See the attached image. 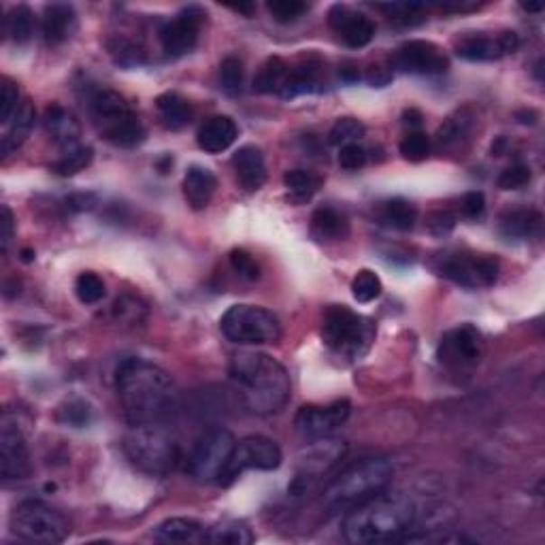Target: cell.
I'll list each match as a JSON object with an SVG mask.
<instances>
[{
  "instance_id": "cell-1",
  "label": "cell",
  "mask_w": 545,
  "mask_h": 545,
  "mask_svg": "<svg viewBox=\"0 0 545 545\" xmlns=\"http://www.w3.org/2000/svg\"><path fill=\"white\" fill-rule=\"evenodd\" d=\"M115 388L130 426L164 424L180 405L173 377L141 358L124 360L117 369Z\"/></svg>"
},
{
  "instance_id": "cell-2",
  "label": "cell",
  "mask_w": 545,
  "mask_h": 545,
  "mask_svg": "<svg viewBox=\"0 0 545 545\" xmlns=\"http://www.w3.org/2000/svg\"><path fill=\"white\" fill-rule=\"evenodd\" d=\"M230 379L247 411L275 416L288 405L292 382L282 363L263 352H239L230 360Z\"/></svg>"
},
{
  "instance_id": "cell-3",
  "label": "cell",
  "mask_w": 545,
  "mask_h": 545,
  "mask_svg": "<svg viewBox=\"0 0 545 545\" xmlns=\"http://www.w3.org/2000/svg\"><path fill=\"white\" fill-rule=\"evenodd\" d=\"M416 522V505L402 494L373 496L363 505L349 509L343 520V537L349 543H383L402 539Z\"/></svg>"
},
{
  "instance_id": "cell-4",
  "label": "cell",
  "mask_w": 545,
  "mask_h": 545,
  "mask_svg": "<svg viewBox=\"0 0 545 545\" xmlns=\"http://www.w3.org/2000/svg\"><path fill=\"white\" fill-rule=\"evenodd\" d=\"M393 466L383 458H365L341 471L328 488L324 490L322 503L328 513H341L363 505L373 496L386 493L393 482Z\"/></svg>"
},
{
  "instance_id": "cell-5",
  "label": "cell",
  "mask_w": 545,
  "mask_h": 545,
  "mask_svg": "<svg viewBox=\"0 0 545 545\" xmlns=\"http://www.w3.org/2000/svg\"><path fill=\"white\" fill-rule=\"evenodd\" d=\"M122 448L126 458L147 476H167L180 462V446L162 424L133 426Z\"/></svg>"
},
{
  "instance_id": "cell-6",
  "label": "cell",
  "mask_w": 545,
  "mask_h": 545,
  "mask_svg": "<svg viewBox=\"0 0 545 545\" xmlns=\"http://www.w3.org/2000/svg\"><path fill=\"white\" fill-rule=\"evenodd\" d=\"M373 319L360 316L346 305L326 307L322 318V341L330 352L346 360H360L375 341Z\"/></svg>"
},
{
  "instance_id": "cell-7",
  "label": "cell",
  "mask_w": 545,
  "mask_h": 545,
  "mask_svg": "<svg viewBox=\"0 0 545 545\" xmlns=\"http://www.w3.org/2000/svg\"><path fill=\"white\" fill-rule=\"evenodd\" d=\"M92 120L109 143L117 147H136L143 143L145 128L126 98L114 90H97L90 98Z\"/></svg>"
},
{
  "instance_id": "cell-8",
  "label": "cell",
  "mask_w": 545,
  "mask_h": 545,
  "mask_svg": "<svg viewBox=\"0 0 545 545\" xmlns=\"http://www.w3.org/2000/svg\"><path fill=\"white\" fill-rule=\"evenodd\" d=\"M228 341L239 346H266L282 339V322L275 313L258 305H233L220 319Z\"/></svg>"
},
{
  "instance_id": "cell-9",
  "label": "cell",
  "mask_w": 545,
  "mask_h": 545,
  "mask_svg": "<svg viewBox=\"0 0 545 545\" xmlns=\"http://www.w3.org/2000/svg\"><path fill=\"white\" fill-rule=\"evenodd\" d=\"M11 531L22 541L56 545L70 535V522L41 501H23L11 515Z\"/></svg>"
},
{
  "instance_id": "cell-10",
  "label": "cell",
  "mask_w": 545,
  "mask_h": 545,
  "mask_svg": "<svg viewBox=\"0 0 545 545\" xmlns=\"http://www.w3.org/2000/svg\"><path fill=\"white\" fill-rule=\"evenodd\" d=\"M235 437L226 429H211L197 441L188 456L186 471L200 484H209L220 479L226 469L230 454L235 449Z\"/></svg>"
},
{
  "instance_id": "cell-11",
  "label": "cell",
  "mask_w": 545,
  "mask_h": 545,
  "mask_svg": "<svg viewBox=\"0 0 545 545\" xmlns=\"http://www.w3.org/2000/svg\"><path fill=\"white\" fill-rule=\"evenodd\" d=\"M282 460V449L275 441L260 435L245 437V439L235 443V449L233 454H230L226 469L222 471L217 484H235L245 471H275L280 469Z\"/></svg>"
},
{
  "instance_id": "cell-12",
  "label": "cell",
  "mask_w": 545,
  "mask_h": 545,
  "mask_svg": "<svg viewBox=\"0 0 545 545\" xmlns=\"http://www.w3.org/2000/svg\"><path fill=\"white\" fill-rule=\"evenodd\" d=\"M485 352L484 337L473 324H460L448 330L437 346V358L456 373L471 371L482 363Z\"/></svg>"
},
{
  "instance_id": "cell-13",
  "label": "cell",
  "mask_w": 545,
  "mask_h": 545,
  "mask_svg": "<svg viewBox=\"0 0 545 545\" xmlns=\"http://www.w3.org/2000/svg\"><path fill=\"white\" fill-rule=\"evenodd\" d=\"M439 275L462 288H490L499 280V260L473 258L466 254H446L435 266Z\"/></svg>"
},
{
  "instance_id": "cell-14",
  "label": "cell",
  "mask_w": 545,
  "mask_h": 545,
  "mask_svg": "<svg viewBox=\"0 0 545 545\" xmlns=\"http://www.w3.org/2000/svg\"><path fill=\"white\" fill-rule=\"evenodd\" d=\"M349 413H352V405L346 399L330 402L326 407L307 405L299 409L294 426L299 435L307 441L324 439V437H330L339 426L347 422Z\"/></svg>"
},
{
  "instance_id": "cell-15",
  "label": "cell",
  "mask_w": 545,
  "mask_h": 545,
  "mask_svg": "<svg viewBox=\"0 0 545 545\" xmlns=\"http://www.w3.org/2000/svg\"><path fill=\"white\" fill-rule=\"evenodd\" d=\"M394 69L413 75H439L446 73L449 60L446 51L432 41L413 39L402 43L393 56Z\"/></svg>"
},
{
  "instance_id": "cell-16",
  "label": "cell",
  "mask_w": 545,
  "mask_h": 545,
  "mask_svg": "<svg viewBox=\"0 0 545 545\" xmlns=\"http://www.w3.org/2000/svg\"><path fill=\"white\" fill-rule=\"evenodd\" d=\"M343 454H346V443L339 439L324 437V439L311 441L309 449H307V456L300 460V469L296 473L294 482L290 484L288 493L292 496L305 494L311 479H316L319 473L328 471L337 460L343 458Z\"/></svg>"
},
{
  "instance_id": "cell-17",
  "label": "cell",
  "mask_w": 545,
  "mask_h": 545,
  "mask_svg": "<svg viewBox=\"0 0 545 545\" xmlns=\"http://www.w3.org/2000/svg\"><path fill=\"white\" fill-rule=\"evenodd\" d=\"M205 14L199 7H188L160 28V45L167 56L181 58L197 47L200 23Z\"/></svg>"
},
{
  "instance_id": "cell-18",
  "label": "cell",
  "mask_w": 545,
  "mask_h": 545,
  "mask_svg": "<svg viewBox=\"0 0 545 545\" xmlns=\"http://www.w3.org/2000/svg\"><path fill=\"white\" fill-rule=\"evenodd\" d=\"M0 473L5 482L23 479L31 473V458H28L26 439L9 413L0 420Z\"/></svg>"
},
{
  "instance_id": "cell-19",
  "label": "cell",
  "mask_w": 545,
  "mask_h": 545,
  "mask_svg": "<svg viewBox=\"0 0 545 545\" xmlns=\"http://www.w3.org/2000/svg\"><path fill=\"white\" fill-rule=\"evenodd\" d=\"M328 23L330 28L346 41V45L354 47V50L366 47L373 41V37H375V26H373L369 17L356 14V11L346 7V5H335V7H330Z\"/></svg>"
},
{
  "instance_id": "cell-20",
  "label": "cell",
  "mask_w": 545,
  "mask_h": 545,
  "mask_svg": "<svg viewBox=\"0 0 545 545\" xmlns=\"http://www.w3.org/2000/svg\"><path fill=\"white\" fill-rule=\"evenodd\" d=\"M233 169L236 183L245 192H256L266 181V164L263 152L256 145H243L235 152Z\"/></svg>"
},
{
  "instance_id": "cell-21",
  "label": "cell",
  "mask_w": 545,
  "mask_h": 545,
  "mask_svg": "<svg viewBox=\"0 0 545 545\" xmlns=\"http://www.w3.org/2000/svg\"><path fill=\"white\" fill-rule=\"evenodd\" d=\"M322 70L324 64L318 56H305L300 58L296 67H290L288 73V81L283 86V90L280 97L283 98H294L300 97V94H311L319 90V84H322Z\"/></svg>"
},
{
  "instance_id": "cell-22",
  "label": "cell",
  "mask_w": 545,
  "mask_h": 545,
  "mask_svg": "<svg viewBox=\"0 0 545 545\" xmlns=\"http://www.w3.org/2000/svg\"><path fill=\"white\" fill-rule=\"evenodd\" d=\"M239 128L228 115H213L199 128V147L207 153H222L235 143Z\"/></svg>"
},
{
  "instance_id": "cell-23",
  "label": "cell",
  "mask_w": 545,
  "mask_h": 545,
  "mask_svg": "<svg viewBox=\"0 0 545 545\" xmlns=\"http://www.w3.org/2000/svg\"><path fill=\"white\" fill-rule=\"evenodd\" d=\"M77 15L70 5L53 3L47 5L43 14V23H41V32L50 45H60L75 32Z\"/></svg>"
},
{
  "instance_id": "cell-24",
  "label": "cell",
  "mask_w": 545,
  "mask_h": 545,
  "mask_svg": "<svg viewBox=\"0 0 545 545\" xmlns=\"http://www.w3.org/2000/svg\"><path fill=\"white\" fill-rule=\"evenodd\" d=\"M207 531L203 524L192 518H169L153 529V539L162 543H207Z\"/></svg>"
},
{
  "instance_id": "cell-25",
  "label": "cell",
  "mask_w": 545,
  "mask_h": 545,
  "mask_svg": "<svg viewBox=\"0 0 545 545\" xmlns=\"http://www.w3.org/2000/svg\"><path fill=\"white\" fill-rule=\"evenodd\" d=\"M217 180L209 169L205 167H189L186 177H183V197L194 211L207 209L216 194Z\"/></svg>"
},
{
  "instance_id": "cell-26",
  "label": "cell",
  "mask_w": 545,
  "mask_h": 545,
  "mask_svg": "<svg viewBox=\"0 0 545 545\" xmlns=\"http://www.w3.org/2000/svg\"><path fill=\"white\" fill-rule=\"evenodd\" d=\"M43 124L47 133L51 134V139L56 141L58 145H62L64 150H70V147H75L77 141H79V134H81L79 122H77L75 117L60 105L47 106Z\"/></svg>"
},
{
  "instance_id": "cell-27",
  "label": "cell",
  "mask_w": 545,
  "mask_h": 545,
  "mask_svg": "<svg viewBox=\"0 0 545 545\" xmlns=\"http://www.w3.org/2000/svg\"><path fill=\"white\" fill-rule=\"evenodd\" d=\"M456 53L469 62H493L505 56V47L501 37H488V34H469L456 43Z\"/></svg>"
},
{
  "instance_id": "cell-28",
  "label": "cell",
  "mask_w": 545,
  "mask_h": 545,
  "mask_svg": "<svg viewBox=\"0 0 545 545\" xmlns=\"http://www.w3.org/2000/svg\"><path fill=\"white\" fill-rule=\"evenodd\" d=\"M311 235L318 241H343L349 235V222L335 207H319L311 216Z\"/></svg>"
},
{
  "instance_id": "cell-29",
  "label": "cell",
  "mask_w": 545,
  "mask_h": 545,
  "mask_svg": "<svg viewBox=\"0 0 545 545\" xmlns=\"http://www.w3.org/2000/svg\"><path fill=\"white\" fill-rule=\"evenodd\" d=\"M473 122H476V114H473L469 106H462V109L454 111V114L441 124L439 130H437L435 134L437 150L439 152L452 150V147L462 143V141L466 139V134L471 133Z\"/></svg>"
},
{
  "instance_id": "cell-30",
  "label": "cell",
  "mask_w": 545,
  "mask_h": 545,
  "mask_svg": "<svg viewBox=\"0 0 545 545\" xmlns=\"http://www.w3.org/2000/svg\"><path fill=\"white\" fill-rule=\"evenodd\" d=\"M541 226V213L526 207L507 209L501 216V233L507 239H529Z\"/></svg>"
},
{
  "instance_id": "cell-31",
  "label": "cell",
  "mask_w": 545,
  "mask_h": 545,
  "mask_svg": "<svg viewBox=\"0 0 545 545\" xmlns=\"http://www.w3.org/2000/svg\"><path fill=\"white\" fill-rule=\"evenodd\" d=\"M290 67L286 60L280 56L266 58L263 67L258 69L256 77H254V90L260 94H282L283 86L288 81Z\"/></svg>"
},
{
  "instance_id": "cell-32",
  "label": "cell",
  "mask_w": 545,
  "mask_h": 545,
  "mask_svg": "<svg viewBox=\"0 0 545 545\" xmlns=\"http://www.w3.org/2000/svg\"><path fill=\"white\" fill-rule=\"evenodd\" d=\"M34 120H37V111H34L31 100H26V103L20 105V109L14 115V122H11L9 130L3 136V156H9L11 152H15L26 141V136L31 134L34 126Z\"/></svg>"
},
{
  "instance_id": "cell-33",
  "label": "cell",
  "mask_w": 545,
  "mask_h": 545,
  "mask_svg": "<svg viewBox=\"0 0 545 545\" xmlns=\"http://www.w3.org/2000/svg\"><path fill=\"white\" fill-rule=\"evenodd\" d=\"M160 117H162V124L171 130H180L183 126H188L189 120H192V106L181 94L177 92H167L162 97H158L156 100Z\"/></svg>"
},
{
  "instance_id": "cell-34",
  "label": "cell",
  "mask_w": 545,
  "mask_h": 545,
  "mask_svg": "<svg viewBox=\"0 0 545 545\" xmlns=\"http://www.w3.org/2000/svg\"><path fill=\"white\" fill-rule=\"evenodd\" d=\"M382 220L388 224L390 228L401 230V233H407L416 226L418 222V209L416 205H411L405 199H393L388 203H383L382 209Z\"/></svg>"
},
{
  "instance_id": "cell-35",
  "label": "cell",
  "mask_w": 545,
  "mask_h": 545,
  "mask_svg": "<svg viewBox=\"0 0 545 545\" xmlns=\"http://www.w3.org/2000/svg\"><path fill=\"white\" fill-rule=\"evenodd\" d=\"M319 183H322V180L305 169H292L283 175V186H286L290 199L296 200V203L309 200L318 192Z\"/></svg>"
},
{
  "instance_id": "cell-36",
  "label": "cell",
  "mask_w": 545,
  "mask_h": 545,
  "mask_svg": "<svg viewBox=\"0 0 545 545\" xmlns=\"http://www.w3.org/2000/svg\"><path fill=\"white\" fill-rule=\"evenodd\" d=\"M254 541V532L247 529V524L239 520H228L213 529L207 531V543L216 545H250Z\"/></svg>"
},
{
  "instance_id": "cell-37",
  "label": "cell",
  "mask_w": 545,
  "mask_h": 545,
  "mask_svg": "<svg viewBox=\"0 0 545 545\" xmlns=\"http://www.w3.org/2000/svg\"><path fill=\"white\" fill-rule=\"evenodd\" d=\"M92 158H94L92 147L75 145V147H70V150H64L62 156L51 164V171L56 175H62V177L75 175V173H79V171L90 167Z\"/></svg>"
},
{
  "instance_id": "cell-38",
  "label": "cell",
  "mask_w": 545,
  "mask_h": 545,
  "mask_svg": "<svg viewBox=\"0 0 545 545\" xmlns=\"http://www.w3.org/2000/svg\"><path fill=\"white\" fill-rule=\"evenodd\" d=\"M32 23H34L32 11L28 9L26 5H20V7L11 9L7 20H5V32H7L15 43H26L32 34Z\"/></svg>"
},
{
  "instance_id": "cell-39",
  "label": "cell",
  "mask_w": 545,
  "mask_h": 545,
  "mask_svg": "<svg viewBox=\"0 0 545 545\" xmlns=\"http://www.w3.org/2000/svg\"><path fill=\"white\" fill-rule=\"evenodd\" d=\"M106 47H109V53H111V58H114V62L122 69H134V67H141V64L145 62L143 50L128 39H122V37L111 39Z\"/></svg>"
},
{
  "instance_id": "cell-40",
  "label": "cell",
  "mask_w": 545,
  "mask_h": 545,
  "mask_svg": "<svg viewBox=\"0 0 545 545\" xmlns=\"http://www.w3.org/2000/svg\"><path fill=\"white\" fill-rule=\"evenodd\" d=\"M352 294L358 303H371L375 300L379 294H382V280L375 271L371 269H363L356 272L352 282Z\"/></svg>"
},
{
  "instance_id": "cell-41",
  "label": "cell",
  "mask_w": 545,
  "mask_h": 545,
  "mask_svg": "<svg viewBox=\"0 0 545 545\" xmlns=\"http://www.w3.org/2000/svg\"><path fill=\"white\" fill-rule=\"evenodd\" d=\"M75 294L84 305H94V303H98V300L105 299L106 290H105L103 280H100L97 272L86 271L75 280Z\"/></svg>"
},
{
  "instance_id": "cell-42",
  "label": "cell",
  "mask_w": 545,
  "mask_h": 545,
  "mask_svg": "<svg viewBox=\"0 0 545 545\" xmlns=\"http://www.w3.org/2000/svg\"><path fill=\"white\" fill-rule=\"evenodd\" d=\"M363 136H365V126L356 120V117H341V120H337L335 126L330 128L328 141L330 145L343 147L349 143H358Z\"/></svg>"
},
{
  "instance_id": "cell-43",
  "label": "cell",
  "mask_w": 545,
  "mask_h": 545,
  "mask_svg": "<svg viewBox=\"0 0 545 545\" xmlns=\"http://www.w3.org/2000/svg\"><path fill=\"white\" fill-rule=\"evenodd\" d=\"M430 147H432V143H430L429 134L420 133V130H413V133L405 134V139L401 141L399 152L402 158L409 160V162H422V160L429 158Z\"/></svg>"
},
{
  "instance_id": "cell-44",
  "label": "cell",
  "mask_w": 545,
  "mask_h": 545,
  "mask_svg": "<svg viewBox=\"0 0 545 545\" xmlns=\"http://www.w3.org/2000/svg\"><path fill=\"white\" fill-rule=\"evenodd\" d=\"M243 77H245V70H243V62L236 56H226L220 64V84L222 90L226 94H239L243 88Z\"/></svg>"
},
{
  "instance_id": "cell-45",
  "label": "cell",
  "mask_w": 545,
  "mask_h": 545,
  "mask_svg": "<svg viewBox=\"0 0 545 545\" xmlns=\"http://www.w3.org/2000/svg\"><path fill=\"white\" fill-rule=\"evenodd\" d=\"M266 9H269V14L275 22L292 23L309 7H307V3H300V0H272V3L266 5Z\"/></svg>"
},
{
  "instance_id": "cell-46",
  "label": "cell",
  "mask_w": 545,
  "mask_h": 545,
  "mask_svg": "<svg viewBox=\"0 0 545 545\" xmlns=\"http://www.w3.org/2000/svg\"><path fill=\"white\" fill-rule=\"evenodd\" d=\"M90 407L84 401H69L58 409V420L67 426H75V429H84L90 424Z\"/></svg>"
},
{
  "instance_id": "cell-47",
  "label": "cell",
  "mask_w": 545,
  "mask_h": 545,
  "mask_svg": "<svg viewBox=\"0 0 545 545\" xmlns=\"http://www.w3.org/2000/svg\"><path fill=\"white\" fill-rule=\"evenodd\" d=\"M17 100H20V90H17L14 81L5 77L3 86H0V122L7 124L14 120L17 109H20V103H17Z\"/></svg>"
},
{
  "instance_id": "cell-48",
  "label": "cell",
  "mask_w": 545,
  "mask_h": 545,
  "mask_svg": "<svg viewBox=\"0 0 545 545\" xmlns=\"http://www.w3.org/2000/svg\"><path fill=\"white\" fill-rule=\"evenodd\" d=\"M382 9L386 11L393 22L402 23V26H413V23H420L424 20V17H420V14H422L426 7H424V5L396 3V5H383Z\"/></svg>"
},
{
  "instance_id": "cell-49",
  "label": "cell",
  "mask_w": 545,
  "mask_h": 545,
  "mask_svg": "<svg viewBox=\"0 0 545 545\" xmlns=\"http://www.w3.org/2000/svg\"><path fill=\"white\" fill-rule=\"evenodd\" d=\"M531 177H532V173H531L529 164L515 162V164H512V167H507L505 171H503V173L499 175V180H496V183H499L501 189H520L531 181Z\"/></svg>"
},
{
  "instance_id": "cell-50",
  "label": "cell",
  "mask_w": 545,
  "mask_h": 545,
  "mask_svg": "<svg viewBox=\"0 0 545 545\" xmlns=\"http://www.w3.org/2000/svg\"><path fill=\"white\" fill-rule=\"evenodd\" d=\"M230 266H233V271L236 272V275H241L243 280L256 282L260 277L258 263L254 260L252 254L245 252V250H233V252H230Z\"/></svg>"
},
{
  "instance_id": "cell-51",
  "label": "cell",
  "mask_w": 545,
  "mask_h": 545,
  "mask_svg": "<svg viewBox=\"0 0 545 545\" xmlns=\"http://www.w3.org/2000/svg\"><path fill=\"white\" fill-rule=\"evenodd\" d=\"M366 158H369V153H366L365 145L349 143V145L339 147V164L346 171L363 169L366 164Z\"/></svg>"
},
{
  "instance_id": "cell-52",
  "label": "cell",
  "mask_w": 545,
  "mask_h": 545,
  "mask_svg": "<svg viewBox=\"0 0 545 545\" xmlns=\"http://www.w3.org/2000/svg\"><path fill=\"white\" fill-rule=\"evenodd\" d=\"M462 216L469 217V220H479L485 211V197L484 192L479 189H473V192H466L465 199H462Z\"/></svg>"
},
{
  "instance_id": "cell-53",
  "label": "cell",
  "mask_w": 545,
  "mask_h": 545,
  "mask_svg": "<svg viewBox=\"0 0 545 545\" xmlns=\"http://www.w3.org/2000/svg\"><path fill=\"white\" fill-rule=\"evenodd\" d=\"M426 226H429L430 233L437 236L449 235L456 226V217L449 211H432L429 216V222H426Z\"/></svg>"
},
{
  "instance_id": "cell-54",
  "label": "cell",
  "mask_w": 545,
  "mask_h": 545,
  "mask_svg": "<svg viewBox=\"0 0 545 545\" xmlns=\"http://www.w3.org/2000/svg\"><path fill=\"white\" fill-rule=\"evenodd\" d=\"M365 79L366 84L373 88H386L390 81H393V70L382 67V64H373V67H369V70H366Z\"/></svg>"
},
{
  "instance_id": "cell-55",
  "label": "cell",
  "mask_w": 545,
  "mask_h": 545,
  "mask_svg": "<svg viewBox=\"0 0 545 545\" xmlns=\"http://www.w3.org/2000/svg\"><path fill=\"white\" fill-rule=\"evenodd\" d=\"M97 205V197L94 194H73V197H69L64 200V209L69 213H79L86 209H92V207Z\"/></svg>"
},
{
  "instance_id": "cell-56",
  "label": "cell",
  "mask_w": 545,
  "mask_h": 545,
  "mask_svg": "<svg viewBox=\"0 0 545 545\" xmlns=\"http://www.w3.org/2000/svg\"><path fill=\"white\" fill-rule=\"evenodd\" d=\"M3 220H0V243H3V252H7L11 239H14V213L7 205H3Z\"/></svg>"
},
{
  "instance_id": "cell-57",
  "label": "cell",
  "mask_w": 545,
  "mask_h": 545,
  "mask_svg": "<svg viewBox=\"0 0 545 545\" xmlns=\"http://www.w3.org/2000/svg\"><path fill=\"white\" fill-rule=\"evenodd\" d=\"M422 114H420L418 109H405V114H402V126H407L409 128V133H413V130L416 128H420L422 126Z\"/></svg>"
},
{
  "instance_id": "cell-58",
  "label": "cell",
  "mask_w": 545,
  "mask_h": 545,
  "mask_svg": "<svg viewBox=\"0 0 545 545\" xmlns=\"http://www.w3.org/2000/svg\"><path fill=\"white\" fill-rule=\"evenodd\" d=\"M339 75H341L343 81H347V84H354V81L360 79V70H358L356 64H352V62L343 64Z\"/></svg>"
},
{
  "instance_id": "cell-59",
  "label": "cell",
  "mask_w": 545,
  "mask_h": 545,
  "mask_svg": "<svg viewBox=\"0 0 545 545\" xmlns=\"http://www.w3.org/2000/svg\"><path fill=\"white\" fill-rule=\"evenodd\" d=\"M515 120H518L520 124H524V126H532L539 120V114L535 109H522L515 114Z\"/></svg>"
},
{
  "instance_id": "cell-60",
  "label": "cell",
  "mask_w": 545,
  "mask_h": 545,
  "mask_svg": "<svg viewBox=\"0 0 545 545\" xmlns=\"http://www.w3.org/2000/svg\"><path fill=\"white\" fill-rule=\"evenodd\" d=\"M505 145H507L505 136H499V139H496V143H493V156H503V152H505Z\"/></svg>"
},
{
  "instance_id": "cell-61",
  "label": "cell",
  "mask_w": 545,
  "mask_h": 545,
  "mask_svg": "<svg viewBox=\"0 0 545 545\" xmlns=\"http://www.w3.org/2000/svg\"><path fill=\"white\" fill-rule=\"evenodd\" d=\"M169 164H173V158H171V156H164L162 160H160V162H158L160 173H167V167H169Z\"/></svg>"
},
{
  "instance_id": "cell-62",
  "label": "cell",
  "mask_w": 545,
  "mask_h": 545,
  "mask_svg": "<svg viewBox=\"0 0 545 545\" xmlns=\"http://www.w3.org/2000/svg\"><path fill=\"white\" fill-rule=\"evenodd\" d=\"M235 11H239V14L252 15L254 14V5H239V7H233Z\"/></svg>"
},
{
  "instance_id": "cell-63",
  "label": "cell",
  "mask_w": 545,
  "mask_h": 545,
  "mask_svg": "<svg viewBox=\"0 0 545 545\" xmlns=\"http://www.w3.org/2000/svg\"><path fill=\"white\" fill-rule=\"evenodd\" d=\"M522 9L531 11V14H539L543 9V5H522Z\"/></svg>"
},
{
  "instance_id": "cell-64",
  "label": "cell",
  "mask_w": 545,
  "mask_h": 545,
  "mask_svg": "<svg viewBox=\"0 0 545 545\" xmlns=\"http://www.w3.org/2000/svg\"><path fill=\"white\" fill-rule=\"evenodd\" d=\"M22 260H23V263H32V260H34V252L32 250H23L22 252Z\"/></svg>"
}]
</instances>
